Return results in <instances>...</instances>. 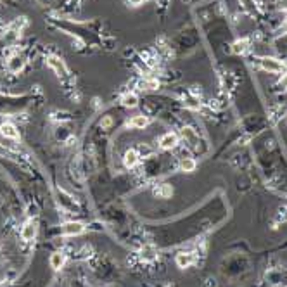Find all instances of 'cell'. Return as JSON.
<instances>
[{"mask_svg": "<svg viewBox=\"0 0 287 287\" xmlns=\"http://www.w3.org/2000/svg\"><path fill=\"white\" fill-rule=\"evenodd\" d=\"M266 280L270 282V286H278L280 282H284V275L280 270L270 272V274H266Z\"/></svg>", "mask_w": 287, "mask_h": 287, "instance_id": "obj_11", "label": "cell"}, {"mask_svg": "<svg viewBox=\"0 0 287 287\" xmlns=\"http://www.w3.org/2000/svg\"><path fill=\"white\" fill-rule=\"evenodd\" d=\"M175 263L178 268H182V270H185V268L192 266L196 263V254L190 251H182L178 252V254L175 256Z\"/></svg>", "mask_w": 287, "mask_h": 287, "instance_id": "obj_4", "label": "cell"}, {"mask_svg": "<svg viewBox=\"0 0 287 287\" xmlns=\"http://www.w3.org/2000/svg\"><path fill=\"white\" fill-rule=\"evenodd\" d=\"M7 66H9V70H10V71H14V73H18V71H20L21 68L24 66V59H22L21 56L18 54V56H14V58H10V59H9V62H7Z\"/></svg>", "mask_w": 287, "mask_h": 287, "instance_id": "obj_10", "label": "cell"}, {"mask_svg": "<svg viewBox=\"0 0 287 287\" xmlns=\"http://www.w3.org/2000/svg\"><path fill=\"white\" fill-rule=\"evenodd\" d=\"M260 66L266 73H282V70H284V62L275 58H262L260 59Z\"/></svg>", "mask_w": 287, "mask_h": 287, "instance_id": "obj_1", "label": "cell"}, {"mask_svg": "<svg viewBox=\"0 0 287 287\" xmlns=\"http://www.w3.org/2000/svg\"><path fill=\"white\" fill-rule=\"evenodd\" d=\"M158 194L163 196V198H168V196H172V194H173V188L170 187V185H163V187H161V190L158 192Z\"/></svg>", "mask_w": 287, "mask_h": 287, "instance_id": "obj_16", "label": "cell"}, {"mask_svg": "<svg viewBox=\"0 0 287 287\" xmlns=\"http://www.w3.org/2000/svg\"><path fill=\"white\" fill-rule=\"evenodd\" d=\"M36 232H38V226H36V222L35 220H28L24 222V225L21 226V239L24 240V242H32L33 239L36 237Z\"/></svg>", "mask_w": 287, "mask_h": 287, "instance_id": "obj_2", "label": "cell"}, {"mask_svg": "<svg viewBox=\"0 0 287 287\" xmlns=\"http://www.w3.org/2000/svg\"><path fill=\"white\" fill-rule=\"evenodd\" d=\"M246 47H248V42L246 40H240V42H236V44H234V52H236V54H242L244 50H246Z\"/></svg>", "mask_w": 287, "mask_h": 287, "instance_id": "obj_15", "label": "cell"}, {"mask_svg": "<svg viewBox=\"0 0 287 287\" xmlns=\"http://www.w3.org/2000/svg\"><path fill=\"white\" fill-rule=\"evenodd\" d=\"M48 263H50V268L52 270H61L64 266V263H66V254H64L62 251H56L50 254V260H48Z\"/></svg>", "mask_w": 287, "mask_h": 287, "instance_id": "obj_6", "label": "cell"}, {"mask_svg": "<svg viewBox=\"0 0 287 287\" xmlns=\"http://www.w3.org/2000/svg\"><path fill=\"white\" fill-rule=\"evenodd\" d=\"M111 123H112V120L109 118V116H106V118L102 120V122H100V124H102L104 128H106V126H109V124H111Z\"/></svg>", "mask_w": 287, "mask_h": 287, "instance_id": "obj_17", "label": "cell"}, {"mask_svg": "<svg viewBox=\"0 0 287 287\" xmlns=\"http://www.w3.org/2000/svg\"><path fill=\"white\" fill-rule=\"evenodd\" d=\"M122 102H123L124 108L134 109V108H137V106H138V97L135 96V94H126V96L122 99Z\"/></svg>", "mask_w": 287, "mask_h": 287, "instance_id": "obj_13", "label": "cell"}, {"mask_svg": "<svg viewBox=\"0 0 287 287\" xmlns=\"http://www.w3.org/2000/svg\"><path fill=\"white\" fill-rule=\"evenodd\" d=\"M142 2H144V0H128V4H132V6H135V7L140 6Z\"/></svg>", "mask_w": 287, "mask_h": 287, "instance_id": "obj_19", "label": "cell"}, {"mask_svg": "<svg viewBox=\"0 0 287 287\" xmlns=\"http://www.w3.org/2000/svg\"><path fill=\"white\" fill-rule=\"evenodd\" d=\"M85 232V225L82 222H68L61 226V234L68 237H74V236H80V234Z\"/></svg>", "mask_w": 287, "mask_h": 287, "instance_id": "obj_3", "label": "cell"}, {"mask_svg": "<svg viewBox=\"0 0 287 287\" xmlns=\"http://www.w3.org/2000/svg\"><path fill=\"white\" fill-rule=\"evenodd\" d=\"M196 166H198V163H196L192 158H184L182 163H180V168H182V172L185 173H192L196 170Z\"/></svg>", "mask_w": 287, "mask_h": 287, "instance_id": "obj_14", "label": "cell"}, {"mask_svg": "<svg viewBox=\"0 0 287 287\" xmlns=\"http://www.w3.org/2000/svg\"><path fill=\"white\" fill-rule=\"evenodd\" d=\"M280 85L284 86V88H287V73L280 78Z\"/></svg>", "mask_w": 287, "mask_h": 287, "instance_id": "obj_18", "label": "cell"}, {"mask_svg": "<svg viewBox=\"0 0 287 287\" xmlns=\"http://www.w3.org/2000/svg\"><path fill=\"white\" fill-rule=\"evenodd\" d=\"M123 163L126 168H134V166H137V163H138L137 150H134V149L126 150V152H124V158H123Z\"/></svg>", "mask_w": 287, "mask_h": 287, "instance_id": "obj_9", "label": "cell"}, {"mask_svg": "<svg viewBox=\"0 0 287 287\" xmlns=\"http://www.w3.org/2000/svg\"><path fill=\"white\" fill-rule=\"evenodd\" d=\"M176 144H178V137H176V134H172V132L161 135V138H160V147H161V149H164V150L173 149Z\"/></svg>", "mask_w": 287, "mask_h": 287, "instance_id": "obj_5", "label": "cell"}, {"mask_svg": "<svg viewBox=\"0 0 287 287\" xmlns=\"http://www.w3.org/2000/svg\"><path fill=\"white\" fill-rule=\"evenodd\" d=\"M47 64L50 68H54L56 70V73H58V76L61 78V76H66V68H64V64L61 59H58V58H54V56H50V58L47 59Z\"/></svg>", "mask_w": 287, "mask_h": 287, "instance_id": "obj_8", "label": "cell"}, {"mask_svg": "<svg viewBox=\"0 0 287 287\" xmlns=\"http://www.w3.org/2000/svg\"><path fill=\"white\" fill-rule=\"evenodd\" d=\"M147 123H149V120H147V116H144V114H137V116H134V118L130 120V126L132 128H144V126H147Z\"/></svg>", "mask_w": 287, "mask_h": 287, "instance_id": "obj_12", "label": "cell"}, {"mask_svg": "<svg viewBox=\"0 0 287 287\" xmlns=\"http://www.w3.org/2000/svg\"><path fill=\"white\" fill-rule=\"evenodd\" d=\"M0 134H2L6 138H12V140H16V138L20 137V132H18V128L14 126L12 123H2V124H0Z\"/></svg>", "mask_w": 287, "mask_h": 287, "instance_id": "obj_7", "label": "cell"}]
</instances>
